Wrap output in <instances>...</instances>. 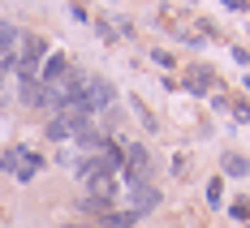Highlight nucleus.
Listing matches in <instances>:
<instances>
[{"instance_id":"7","label":"nucleus","mask_w":250,"mask_h":228,"mask_svg":"<svg viewBox=\"0 0 250 228\" xmlns=\"http://www.w3.org/2000/svg\"><path fill=\"white\" fill-rule=\"evenodd\" d=\"M65 228H91V224H65Z\"/></svg>"},{"instance_id":"2","label":"nucleus","mask_w":250,"mask_h":228,"mask_svg":"<svg viewBox=\"0 0 250 228\" xmlns=\"http://www.w3.org/2000/svg\"><path fill=\"white\" fill-rule=\"evenodd\" d=\"M82 129H86V116H82V112H61V116L48 125V138L61 142V138H74V133H82Z\"/></svg>"},{"instance_id":"4","label":"nucleus","mask_w":250,"mask_h":228,"mask_svg":"<svg viewBox=\"0 0 250 228\" xmlns=\"http://www.w3.org/2000/svg\"><path fill=\"white\" fill-rule=\"evenodd\" d=\"M13 43H18V26L0 22V60H13L9 52H13Z\"/></svg>"},{"instance_id":"3","label":"nucleus","mask_w":250,"mask_h":228,"mask_svg":"<svg viewBox=\"0 0 250 228\" xmlns=\"http://www.w3.org/2000/svg\"><path fill=\"white\" fill-rule=\"evenodd\" d=\"M39 56H43V39H26V48H22V77H35Z\"/></svg>"},{"instance_id":"6","label":"nucleus","mask_w":250,"mask_h":228,"mask_svg":"<svg viewBox=\"0 0 250 228\" xmlns=\"http://www.w3.org/2000/svg\"><path fill=\"white\" fill-rule=\"evenodd\" d=\"M125 159L134 164V177H138V172H143V164H147V151H143V147H129V151H125Z\"/></svg>"},{"instance_id":"5","label":"nucleus","mask_w":250,"mask_h":228,"mask_svg":"<svg viewBox=\"0 0 250 228\" xmlns=\"http://www.w3.org/2000/svg\"><path fill=\"white\" fill-rule=\"evenodd\" d=\"M225 172H229V177H246L250 164L242 159V155H225Z\"/></svg>"},{"instance_id":"1","label":"nucleus","mask_w":250,"mask_h":228,"mask_svg":"<svg viewBox=\"0 0 250 228\" xmlns=\"http://www.w3.org/2000/svg\"><path fill=\"white\" fill-rule=\"evenodd\" d=\"M0 168H9L13 177L30 181L35 172H39V155H30V151H9V155H0Z\"/></svg>"}]
</instances>
